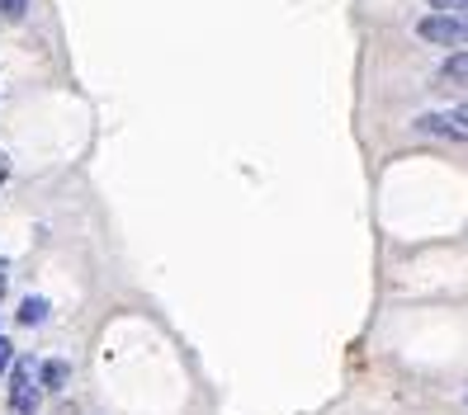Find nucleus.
<instances>
[{
	"label": "nucleus",
	"instance_id": "obj_1",
	"mask_svg": "<svg viewBox=\"0 0 468 415\" xmlns=\"http://www.w3.org/2000/svg\"><path fill=\"white\" fill-rule=\"evenodd\" d=\"M411 128H417L421 137H435V142L468 147V104L463 109H435V114H421Z\"/></svg>",
	"mask_w": 468,
	"mask_h": 415
},
{
	"label": "nucleus",
	"instance_id": "obj_2",
	"mask_svg": "<svg viewBox=\"0 0 468 415\" xmlns=\"http://www.w3.org/2000/svg\"><path fill=\"white\" fill-rule=\"evenodd\" d=\"M417 38L435 47H468V19L463 15H426L417 24Z\"/></svg>",
	"mask_w": 468,
	"mask_h": 415
},
{
	"label": "nucleus",
	"instance_id": "obj_3",
	"mask_svg": "<svg viewBox=\"0 0 468 415\" xmlns=\"http://www.w3.org/2000/svg\"><path fill=\"white\" fill-rule=\"evenodd\" d=\"M38 397H43V382H38L34 358H19L15 373H10V410L15 415H34L38 410Z\"/></svg>",
	"mask_w": 468,
	"mask_h": 415
},
{
	"label": "nucleus",
	"instance_id": "obj_4",
	"mask_svg": "<svg viewBox=\"0 0 468 415\" xmlns=\"http://www.w3.org/2000/svg\"><path fill=\"white\" fill-rule=\"evenodd\" d=\"M67 378H71V364H62V358H48V364L38 368V382L48 387V392H62Z\"/></svg>",
	"mask_w": 468,
	"mask_h": 415
},
{
	"label": "nucleus",
	"instance_id": "obj_5",
	"mask_svg": "<svg viewBox=\"0 0 468 415\" xmlns=\"http://www.w3.org/2000/svg\"><path fill=\"white\" fill-rule=\"evenodd\" d=\"M440 80H445V86H468V47L454 52V57L440 67Z\"/></svg>",
	"mask_w": 468,
	"mask_h": 415
},
{
	"label": "nucleus",
	"instance_id": "obj_6",
	"mask_svg": "<svg viewBox=\"0 0 468 415\" xmlns=\"http://www.w3.org/2000/svg\"><path fill=\"white\" fill-rule=\"evenodd\" d=\"M43 316H48V302H43V297H24V307H19V321H24V326H38Z\"/></svg>",
	"mask_w": 468,
	"mask_h": 415
},
{
	"label": "nucleus",
	"instance_id": "obj_7",
	"mask_svg": "<svg viewBox=\"0 0 468 415\" xmlns=\"http://www.w3.org/2000/svg\"><path fill=\"white\" fill-rule=\"evenodd\" d=\"M24 10H29V0H0V15L5 19H19Z\"/></svg>",
	"mask_w": 468,
	"mask_h": 415
},
{
	"label": "nucleus",
	"instance_id": "obj_8",
	"mask_svg": "<svg viewBox=\"0 0 468 415\" xmlns=\"http://www.w3.org/2000/svg\"><path fill=\"white\" fill-rule=\"evenodd\" d=\"M431 5H435V15H454V10L468 15V0H431Z\"/></svg>",
	"mask_w": 468,
	"mask_h": 415
},
{
	"label": "nucleus",
	"instance_id": "obj_9",
	"mask_svg": "<svg viewBox=\"0 0 468 415\" xmlns=\"http://www.w3.org/2000/svg\"><path fill=\"white\" fill-rule=\"evenodd\" d=\"M10 358H15V349H10V340H0V373L10 368Z\"/></svg>",
	"mask_w": 468,
	"mask_h": 415
},
{
	"label": "nucleus",
	"instance_id": "obj_10",
	"mask_svg": "<svg viewBox=\"0 0 468 415\" xmlns=\"http://www.w3.org/2000/svg\"><path fill=\"white\" fill-rule=\"evenodd\" d=\"M5 175H10V161H5V151H0V184H5Z\"/></svg>",
	"mask_w": 468,
	"mask_h": 415
},
{
	"label": "nucleus",
	"instance_id": "obj_11",
	"mask_svg": "<svg viewBox=\"0 0 468 415\" xmlns=\"http://www.w3.org/2000/svg\"><path fill=\"white\" fill-rule=\"evenodd\" d=\"M0 293H5V274H0Z\"/></svg>",
	"mask_w": 468,
	"mask_h": 415
},
{
	"label": "nucleus",
	"instance_id": "obj_12",
	"mask_svg": "<svg viewBox=\"0 0 468 415\" xmlns=\"http://www.w3.org/2000/svg\"><path fill=\"white\" fill-rule=\"evenodd\" d=\"M463 19H468V15H463Z\"/></svg>",
	"mask_w": 468,
	"mask_h": 415
}]
</instances>
